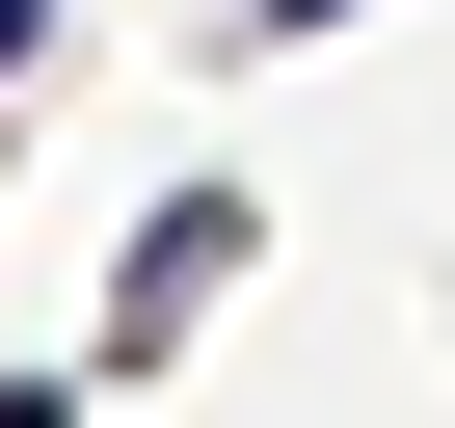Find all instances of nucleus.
Masks as SVG:
<instances>
[{
    "label": "nucleus",
    "mask_w": 455,
    "mask_h": 428,
    "mask_svg": "<svg viewBox=\"0 0 455 428\" xmlns=\"http://www.w3.org/2000/svg\"><path fill=\"white\" fill-rule=\"evenodd\" d=\"M242 242H268L242 187H161V242H134V295H108V348H188V321H214V268H242Z\"/></svg>",
    "instance_id": "obj_1"
},
{
    "label": "nucleus",
    "mask_w": 455,
    "mask_h": 428,
    "mask_svg": "<svg viewBox=\"0 0 455 428\" xmlns=\"http://www.w3.org/2000/svg\"><path fill=\"white\" fill-rule=\"evenodd\" d=\"M214 28H242V54H295V28H375V0H214Z\"/></svg>",
    "instance_id": "obj_2"
},
{
    "label": "nucleus",
    "mask_w": 455,
    "mask_h": 428,
    "mask_svg": "<svg viewBox=\"0 0 455 428\" xmlns=\"http://www.w3.org/2000/svg\"><path fill=\"white\" fill-rule=\"evenodd\" d=\"M54 28H81V0H0V81H28V54H54Z\"/></svg>",
    "instance_id": "obj_3"
},
{
    "label": "nucleus",
    "mask_w": 455,
    "mask_h": 428,
    "mask_svg": "<svg viewBox=\"0 0 455 428\" xmlns=\"http://www.w3.org/2000/svg\"><path fill=\"white\" fill-rule=\"evenodd\" d=\"M0 428H81V401H54V375H0Z\"/></svg>",
    "instance_id": "obj_4"
}]
</instances>
